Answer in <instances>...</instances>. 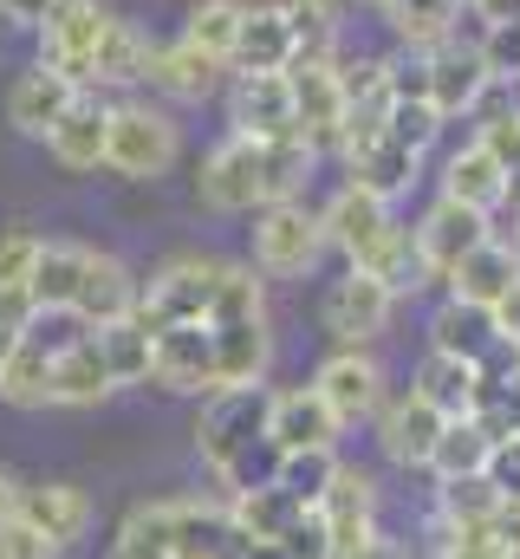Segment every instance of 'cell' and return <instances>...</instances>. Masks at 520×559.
Returning a JSON list of instances; mask_svg holds the SVG:
<instances>
[{"label":"cell","mask_w":520,"mask_h":559,"mask_svg":"<svg viewBox=\"0 0 520 559\" xmlns=\"http://www.w3.org/2000/svg\"><path fill=\"white\" fill-rule=\"evenodd\" d=\"M150 384L169 391V397H209L215 391V332H209V319L150 332Z\"/></svg>","instance_id":"obj_10"},{"label":"cell","mask_w":520,"mask_h":559,"mask_svg":"<svg viewBox=\"0 0 520 559\" xmlns=\"http://www.w3.org/2000/svg\"><path fill=\"white\" fill-rule=\"evenodd\" d=\"M286 66H293V33H286L280 0H248L235 52H228V72H286Z\"/></svg>","instance_id":"obj_25"},{"label":"cell","mask_w":520,"mask_h":559,"mask_svg":"<svg viewBox=\"0 0 520 559\" xmlns=\"http://www.w3.org/2000/svg\"><path fill=\"white\" fill-rule=\"evenodd\" d=\"M105 559H169V495L163 501H137Z\"/></svg>","instance_id":"obj_41"},{"label":"cell","mask_w":520,"mask_h":559,"mask_svg":"<svg viewBox=\"0 0 520 559\" xmlns=\"http://www.w3.org/2000/svg\"><path fill=\"white\" fill-rule=\"evenodd\" d=\"M488 481H495V495L508 501V495H520V429L515 436H495V449H488V468H482Z\"/></svg>","instance_id":"obj_50"},{"label":"cell","mask_w":520,"mask_h":559,"mask_svg":"<svg viewBox=\"0 0 520 559\" xmlns=\"http://www.w3.org/2000/svg\"><path fill=\"white\" fill-rule=\"evenodd\" d=\"M469 7H475L482 26H495V20H520V0H469Z\"/></svg>","instance_id":"obj_56"},{"label":"cell","mask_w":520,"mask_h":559,"mask_svg":"<svg viewBox=\"0 0 520 559\" xmlns=\"http://www.w3.org/2000/svg\"><path fill=\"white\" fill-rule=\"evenodd\" d=\"M39 248H46V235H33V228H0V293H26V280L39 267Z\"/></svg>","instance_id":"obj_46"},{"label":"cell","mask_w":520,"mask_h":559,"mask_svg":"<svg viewBox=\"0 0 520 559\" xmlns=\"http://www.w3.org/2000/svg\"><path fill=\"white\" fill-rule=\"evenodd\" d=\"M429 352H449V358H469V365H488L495 352H501V332H495V312H482V306H462V299H449L442 293V306L429 312Z\"/></svg>","instance_id":"obj_28"},{"label":"cell","mask_w":520,"mask_h":559,"mask_svg":"<svg viewBox=\"0 0 520 559\" xmlns=\"http://www.w3.org/2000/svg\"><path fill=\"white\" fill-rule=\"evenodd\" d=\"M143 66H150V39L130 26V20H111L98 52H92V92H130L143 85Z\"/></svg>","instance_id":"obj_32"},{"label":"cell","mask_w":520,"mask_h":559,"mask_svg":"<svg viewBox=\"0 0 520 559\" xmlns=\"http://www.w3.org/2000/svg\"><path fill=\"white\" fill-rule=\"evenodd\" d=\"M319 228H326V248L345 254V267H371V254L385 248L390 228H397V202L358 189V182H339L332 202L319 209Z\"/></svg>","instance_id":"obj_8"},{"label":"cell","mask_w":520,"mask_h":559,"mask_svg":"<svg viewBox=\"0 0 520 559\" xmlns=\"http://www.w3.org/2000/svg\"><path fill=\"white\" fill-rule=\"evenodd\" d=\"M241 559H286V554H280V540H248V554Z\"/></svg>","instance_id":"obj_58"},{"label":"cell","mask_w":520,"mask_h":559,"mask_svg":"<svg viewBox=\"0 0 520 559\" xmlns=\"http://www.w3.org/2000/svg\"><path fill=\"white\" fill-rule=\"evenodd\" d=\"M358 559H410V547H397V540H385V534H378V540H371Z\"/></svg>","instance_id":"obj_57"},{"label":"cell","mask_w":520,"mask_h":559,"mask_svg":"<svg viewBox=\"0 0 520 559\" xmlns=\"http://www.w3.org/2000/svg\"><path fill=\"white\" fill-rule=\"evenodd\" d=\"M385 131H390L397 143H403V150H416V156H423L429 143L442 138V118H436V111H429L423 98H390V118H385Z\"/></svg>","instance_id":"obj_48"},{"label":"cell","mask_w":520,"mask_h":559,"mask_svg":"<svg viewBox=\"0 0 520 559\" xmlns=\"http://www.w3.org/2000/svg\"><path fill=\"white\" fill-rule=\"evenodd\" d=\"M442 411H429L416 391H397L378 404V417H371V442H378V455H385L390 468H403V475H423L429 468V455H436V436H442Z\"/></svg>","instance_id":"obj_13"},{"label":"cell","mask_w":520,"mask_h":559,"mask_svg":"<svg viewBox=\"0 0 520 559\" xmlns=\"http://www.w3.org/2000/svg\"><path fill=\"white\" fill-rule=\"evenodd\" d=\"M339 417L319 404V391L312 384H286V391H267V442L280 449V455H293V449H339Z\"/></svg>","instance_id":"obj_19"},{"label":"cell","mask_w":520,"mask_h":559,"mask_svg":"<svg viewBox=\"0 0 520 559\" xmlns=\"http://www.w3.org/2000/svg\"><path fill=\"white\" fill-rule=\"evenodd\" d=\"M385 20L403 52H436L462 39V0H385Z\"/></svg>","instance_id":"obj_31"},{"label":"cell","mask_w":520,"mask_h":559,"mask_svg":"<svg viewBox=\"0 0 520 559\" xmlns=\"http://www.w3.org/2000/svg\"><path fill=\"white\" fill-rule=\"evenodd\" d=\"M72 98H79V85L33 59V66H26V72H13V85H7V124H13L20 138H46V131L66 118V105H72Z\"/></svg>","instance_id":"obj_23"},{"label":"cell","mask_w":520,"mask_h":559,"mask_svg":"<svg viewBox=\"0 0 520 559\" xmlns=\"http://www.w3.org/2000/svg\"><path fill=\"white\" fill-rule=\"evenodd\" d=\"M105 397H118V384H111V371H105V358L85 332L72 352L52 358V411H98Z\"/></svg>","instance_id":"obj_30"},{"label":"cell","mask_w":520,"mask_h":559,"mask_svg":"<svg viewBox=\"0 0 520 559\" xmlns=\"http://www.w3.org/2000/svg\"><path fill=\"white\" fill-rule=\"evenodd\" d=\"M228 319H267V280L248 261H222V274H215L209 325H228Z\"/></svg>","instance_id":"obj_40"},{"label":"cell","mask_w":520,"mask_h":559,"mask_svg":"<svg viewBox=\"0 0 520 559\" xmlns=\"http://www.w3.org/2000/svg\"><path fill=\"white\" fill-rule=\"evenodd\" d=\"M267 442V384H241V391H209L202 417H196V455L202 468L222 481L241 455H255Z\"/></svg>","instance_id":"obj_3"},{"label":"cell","mask_w":520,"mask_h":559,"mask_svg":"<svg viewBox=\"0 0 520 559\" xmlns=\"http://www.w3.org/2000/svg\"><path fill=\"white\" fill-rule=\"evenodd\" d=\"M118 13L105 0H59L46 20H39V66H52L59 79H72L79 92H92V52L105 39Z\"/></svg>","instance_id":"obj_7"},{"label":"cell","mask_w":520,"mask_h":559,"mask_svg":"<svg viewBox=\"0 0 520 559\" xmlns=\"http://www.w3.org/2000/svg\"><path fill=\"white\" fill-rule=\"evenodd\" d=\"M520 280V248H508L501 235H488L475 254H462L456 261V274L442 280V293L449 299H462V306H482V312H495L501 306V293Z\"/></svg>","instance_id":"obj_24"},{"label":"cell","mask_w":520,"mask_h":559,"mask_svg":"<svg viewBox=\"0 0 520 559\" xmlns=\"http://www.w3.org/2000/svg\"><path fill=\"white\" fill-rule=\"evenodd\" d=\"M20 521L39 527L59 554H72V547L92 540V527H98V501H92L79 481H26V488H20Z\"/></svg>","instance_id":"obj_16"},{"label":"cell","mask_w":520,"mask_h":559,"mask_svg":"<svg viewBox=\"0 0 520 559\" xmlns=\"http://www.w3.org/2000/svg\"><path fill=\"white\" fill-rule=\"evenodd\" d=\"M85 261H92L85 241H46V248H39V267H33V280H26L33 306H66V312H72L79 280H85Z\"/></svg>","instance_id":"obj_34"},{"label":"cell","mask_w":520,"mask_h":559,"mask_svg":"<svg viewBox=\"0 0 520 559\" xmlns=\"http://www.w3.org/2000/svg\"><path fill=\"white\" fill-rule=\"evenodd\" d=\"M209 332H215V391L267 384V371H273V319H228V325H209Z\"/></svg>","instance_id":"obj_22"},{"label":"cell","mask_w":520,"mask_h":559,"mask_svg":"<svg viewBox=\"0 0 520 559\" xmlns=\"http://www.w3.org/2000/svg\"><path fill=\"white\" fill-rule=\"evenodd\" d=\"M0 559H66V554H59L39 527H26V521L13 514V521L0 527Z\"/></svg>","instance_id":"obj_51"},{"label":"cell","mask_w":520,"mask_h":559,"mask_svg":"<svg viewBox=\"0 0 520 559\" xmlns=\"http://www.w3.org/2000/svg\"><path fill=\"white\" fill-rule=\"evenodd\" d=\"M46 156L66 169V176H98L105 169V143H111V98L105 92H79L66 105V118L46 131Z\"/></svg>","instance_id":"obj_15"},{"label":"cell","mask_w":520,"mask_h":559,"mask_svg":"<svg viewBox=\"0 0 520 559\" xmlns=\"http://www.w3.org/2000/svg\"><path fill=\"white\" fill-rule=\"evenodd\" d=\"M72 312H79L85 325H118V319H137V274H130L118 254L92 248V261H85V280H79V299H72Z\"/></svg>","instance_id":"obj_27"},{"label":"cell","mask_w":520,"mask_h":559,"mask_svg":"<svg viewBox=\"0 0 520 559\" xmlns=\"http://www.w3.org/2000/svg\"><path fill=\"white\" fill-rule=\"evenodd\" d=\"M312 391L339 417V429H352V423L378 417V404L390 397V378H385V365H378L371 345H332L319 358V371H312Z\"/></svg>","instance_id":"obj_5"},{"label":"cell","mask_w":520,"mask_h":559,"mask_svg":"<svg viewBox=\"0 0 520 559\" xmlns=\"http://www.w3.org/2000/svg\"><path fill=\"white\" fill-rule=\"evenodd\" d=\"M488 449H495V436H488L482 423H475V417H456V423H442L436 455H429V468H423V475H436V481L482 475V468H488Z\"/></svg>","instance_id":"obj_35"},{"label":"cell","mask_w":520,"mask_h":559,"mask_svg":"<svg viewBox=\"0 0 520 559\" xmlns=\"http://www.w3.org/2000/svg\"><path fill=\"white\" fill-rule=\"evenodd\" d=\"M436 559H515V547L495 534V521H475V527H436Z\"/></svg>","instance_id":"obj_47"},{"label":"cell","mask_w":520,"mask_h":559,"mask_svg":"<svg viewBox=\"0 0 520 559\" xmlns=\"http://www.w3.org/2000/svg\"><path fill=\"white\" fill-rule=\"evenodd\" d=\"M228 131L241 138H293V85L286 72H235L228 85Z\"/></svg>","instance_id":"obj_20"},{"label":"cell","mask_w":520,"mask_h":559,"mask_svg":"<svg viewBox=\"0 0 520 559\" xmlns=\"http://www.w3.org/2000/svg\"><path fill=\"white\" fill-rule=\"evenodd\" d=\"M352 7H371V13H385V0H352Z\"/></svg>","instance_id":"obj_61"},{"label":"cell","mask_w":520,"mask_h":559,"mask_svg":"<svg viewBox=\"0 0 520 559\" xmlns=\"http://www.w3.org/2000/svg\"><path fill=\"white\" fill-rule=\"evenodd\" d=\"M196 202L215 209V215H255V209H267L260 143L241 138V131H228V138L202 156V169H196Z\"/></svg>","instance_id":"obj_9"},{"label":"cell","mask_w":520,"mask_h":559,"mask_svg":"<svg viewBox=\"0 0 520 559\" xmlns=\"http://www.w3.org/2000/svg\"><path fill=\"white\" fill-rule=\"evenodd\" d=\"M501 495L488 475H462V481H436V527H475V521H495Z\"/></svg>","instance_id":"obj_42"},{"label":"cell","mask_w":520,"mask_h":559,"mask_svg":"<svg viewBox=\"0 0 520 559\" xmlns=\"http://www.w3.org/2000/svg\"><path fill=\"white\" fill-rule=\"evenodd\" d=\"M59 0H0V26H13V33H39V20L52 13Z\"/></svg>","instance_id":"obj_52"},{"label":"cell","mask_w":520,"mask_h":559,"mask_svg":"<svg viewBox=\"0 0 520 559\" xmlns=\"http://www.w3.org/2000/svg\"><path fill=\"white\" fill-rule=\"evenodd\" d=\"M286 85H293V138L306 143L312 156H339V138H345V92H339L332 59H326V66L293 59V66H286Z\"/></svg>","instance_id":"obj_11"},{"label":"cell","mask_w":520,"mask_h":559,"mask_svg":"<svg viewBox=\"0 0 520 559\" xmlns=\"http://www.w3.org/2000/svg\"><path fill=\"white\" fill-rule=\"evenodd\" d=\"M13 345H20V332H13V325H0V365L13 358Z\"/></svg>","instance_id":"obj_59"},{"label":"cell","mask_w":520,"mask_h":559,"mask_svg":"<svg viewBox=\"0 0 520 559\" xmlns=\"http://www.w3.org/2000/svg\"><path fill=\"white\" fill-rule=\"evenodd\" d=\"M410 391L429 404V411H442V417H475V397H482V365H469V358H449V352H423L416 358V371H410Z\"/></svg>","instance_id":"obj_26"},{"label":"cell","mask_w":520,"mask_h":559,"mask_svg":"<svg viewBox=\"0 0 520 559\" xmlns=\"http://www.w3.org/2000/svg\"><path fill=\"white\" fill-rule=\"evenodd\" d=\"M280 13H286V33H293V59H312V66H326V59H339L345 46H339V0H280Z\"/></svg>","instance_id":"obj_33"},{"label":"cell","mask_w":520,"mask_h":559,"mask_svg":"<svg viewBox=\"0 0 520 559\" xmlns=\"http://www.w3.org/2000/svg\"><path fill=\"white\" fill-rule=\"evenodd\" d=\"M215 274H222L215 254H169L163 267H150V280H137V325L143 332H163V325L209 319Z\"/></svg>","instance_id":"obj_4"},{"label":"cell","mask_w":520,"mask_h":559,"mask_svg":"<svg viewBox=\"0 0 520 559\" xmlns=\"http://www.w3.org/2000/svg\"><path fill=\"white\" fill-rule=\"evenodd\" d=\"M228 79H235V72H228V59H215V52L189 46L182 33H176V39H163V46H150V66H143V85H156L163 98H182V105L215 98Z\"/></svg>","instance_id":"obj_17"},{"label":"cell","mask_w":520,"mask_h":559,"mask_svg":"<svg viewBox=\"0 0 520 559\" xmlns=\"http://www.w3.org/2000/svg\"><path fill=\"white\" fill-rule=\"evenodd\" d=\"M442 195L495 222V209H508V202H515V176L501 169V156H495L488 143L469 138L462 150H449V163H442Z\"/></svg>","instance_id":"obj_21"},{"label":"cell","mask_w":520,"mask_h":559,"mask_svg":"<svg viewBox=\"0 0 520 559\" xmlns=\"http://www.w3.org/2000/svg\"><path fill=\"white\" fill-rule=\"evenodd\" d=\"M508 105H515V111H520V79H515V85H508Z\"/></svg>","instance_id":"obj_60"},{"label":"cell","mask_w":520,"mask_h":559,"mask_svg":"<svg viewBox=\"0 0 520 559\" xmlns=\"http://www.w3.org/2000/svg\"><path fill=\"white\" fill-rule=\"evenodd\" d=\"M228 514L241 521V534H248V540H280V534H286V527H293L306 508H299V501H293L280 481H267V488L235 495V501H228Z\"/></svg>","instance_id":"obj_39"},{"label":"cell","mask_w":520,"mask_h":559,"mask_svg":"<svg viewBox=\"0 0 520 559\" xmlns=\"http://www.w3.org/2000/svg\"><path fill=\"white\" fill-rule=\"evenodd\" d=\"M241 7L248 0H196L182 13V39L202 46V52H215V59H228L235 52V33H241Z\"/></svg>","instance_id":"obj_43"},{"label":"cell","mask_w":520,"mask_h":559,"mask_svg":"<svg viewBox=\"0 0 520 559\" xmlns=\"http://www.w3.org/2000/svg\"><path fill=\"white\" fill-rule=\"evenodd\" d=\"M182 163V124L150 105V98H111V143H105V169L118 182H156Z\"/></svg>","instance_id":"obj_1"},{"label":"cell","mask_w":520,"mask_h":559,"mask_svg":"<svg viewBox=\"0 0 520 559\" xmlns=\"http://www.w3.org/2000/svg\"><path fill=\"white\" fill-rule=\"evenodd\" d=\"M429 59V111L442 118V124H456V118H475L482 111V98H488V72H482V59H475V39H449V46H436V52H423Z\"/></svg>","instance_id":"obj_18"},{"label":"cell","mask_w":520,"mask_h":559,"mask_svg":"<svg viewBox=\"0 0 520 559\" xmlns=\"http://www.w3.org/2000/svg\"><path fill=\"white\" fill-rule=\"evenodd\" d=\"M390 319H397V293L385 280H371L365 267H345L319 299V325H326L332 345H378L390 332Z\"/></svg>","instance_id":"obj_6"},{"label":"cell","mask_w":520,"mask_h":559,"mask_svg":"<svg viewBox=\"0 0 520 559\" xmlns=\"http://www.w3.org/2000/svg\"><path fill=\"white\" fill-rule=\"evenodd\" d=\"M20 488H26V481H20L13 468H0V527H7L13 514H20Z\"/></svg>","instance_id":"obj_55"},{"label":"cell","mask_w":520,"mask_h":559,"mask_svg":"<svg viewBox=\"0 0 520 559\" xmlns=\"http://www.w3.org/2000/svg\"><path fill=\"white\" fill-rule=\"evenodd\" d=\"M410 235H416L423 280H429V286H442V280L456 274V261H462V254H475V248L495 235V222H488V215H475V209H462V202H449V195H436Z\"/></svg>","instance_id":"obj_12"},{"label":"cell","mask_w":520,"mask_h":559,"mask_svg":"<svg viewBox=\"0 0 520 559\" xmlns=\"http://www.w3.org/2000/svg\"><path fill=\"white\" fill-rule=\"evenodd\" d=\"M515 222H520V189H515ZM515 235H520V228H515Z\"/></svg>","instance_id":"obj_62"},{"label":"cell","mask_w":520,"mask_h":559,"mask_svg":"<svg viewBox=\"0 0 520 559\" xmlns=\"http://www.w3.org/2000/svg\"><path fill=\"white\" fill-rule=\"evenodd\" d=\"M462 7H469V0H462Z\"/></svg>","instance_id":"obj_63"},{"label":"cell","mask_w":520,"mask_h":559,"mask_svg":"<svg viewBox=\"0 0 520 559\" xmlns=\"http://www.w3.org/2000/svg\"><path fill=\"white\" fill-rule=\"evenodd\" d=\"M92 345L111 371V384L130 391V384H150V332L137 319H118V325H92Z\"/></svg>","instance_id":"obj_37"},{"label":"cell","mask_w":520,"mask_h":559,"mask_svg":"<svg viewBox=\"0 0 520 559\" xmlns=\"http://www.w3.org/2000/svg\"><path fill=\"white\" fill-rule=\"evenodd\" d=\"M326 261V228H319V209L299 195V202H267L255 209V228H248V267L260 280H306Z\"/></svg>","instance_id":"obj_2"},{"label":"cell","mask_w":520,"mask_h":559,"mask_svg":"<svg viewBox=\"0 0 520 559\" xmlns=\"http://www.w3.org/2000/svg\"><path fill=\"white\" fill-rule=\"evenodd\" d=\"M495 534L515 547V559H520V495H508L501 508H495Z\"/></svg>","instance_id":"obj_54"},{"label":"cell","mask_w":520,"mask_h":559,"mask_svg":"<svg viewBox=\"0 0 520 559\" xmlns=\"http://www.w3.org/2000/svg\"><path fill=\"white\" fill-rule=\"evenodd\" d=\"M0 404L7 411H52V358L39 345H13V358L0 365Z\"/></svg>","instance_id":"obj_36"},{"label":"cell","mask_w":520,"mask_h":559,"mask_svg":"<svg viewBox=\"0 0 520 559\" xmlns=\"http://www.w3.org/2000/svg\"><path fill=\"white\" fill-rule=\"evenodd\" d=\"M332 468H339V449H293V455H280L273 481H280L299 508H319V495L332 488Z\"/></svg>","instance_id":"obj_44"},{"label":"cell","mask_w":520,"mask_h":559,"mask_svg":"<svg viewBox=\"0 0 520 559\" xmlns=\"http://www.w3.org/2000/svg\"><path fill=\"white\" fill-rule=\"evenodd\" d=\"M248 534L228 514V501L202 495H169V559H241Z\"/></svg>","instance_id":"obj_14"},{"label":"cell","mask_w":520,"mask_h":559,"mask_svg":"<svg viewBox=\"0 0 520 559\" xmlns=\"http://www.w3.org/2000/svg\"><path fill=\"white\" fill-rule=\"evenodd\" d=\"M495 332H501V345H515L520 352V280L501 293V306H495Z\"/></svg>","instance_id":"obj_53"},{"label":"cell","mask_w":520,"mask_h":559,"mask_svg":"<svg viewBox=\"0 0 520 559\" xmlns=\"http://www.w3.org/2000/svg\"><path fill=\"white\" fill-rule=\"evenodd\" d=\"M378 508H385V488H378V475L339 455V468H332V488L319 495V514H326V521H378Z\"/></svg>","instance_id":"obj_38"},{"label":"cell","mask_w":520,"mask_h":559,"mask_svg":"<svg viewBox=\"0 0 520 559\" xmlns=\"http://www.w3.org/2000/svg\"><path fill=\"white\" fill-rule=\"evenodd\" d=\"M475 59H482V72H488V85H515L520 79V20H495V26H482Z\"/></svg>","instance_id":"obj_45"},{"label":"cell","mask_w":520,"mask_h":559,"mask_svg":"<svg viewBox=\"0 0 520 559\" xmlns=\"http://www.w3.org/2000/svg\"><path fill=\"white\" fill-rule=\"evenodd\" d=\"M339 163H345V182H358V189H371V195H385V202L410 195V189H416V169H423V156L403 150L390 131L371 138V143H358V150H345Z\"/></svg>","instance_id":"obj_29"},{"label":"cell","mask_w":520,"mask_h":559,"mask_svg":"<svg viewBox=\"0 0 520 559\" xmlns=\"http://www.w3.org/2000/svg\"><path fill=\"white\" fill-rule=\"evenodd\" d=\"M280 554L286 559H332V540H326V521H319V508H306L286 534H280Z\"/></svg>","instance_id":"obj_49"}]
</instances>
